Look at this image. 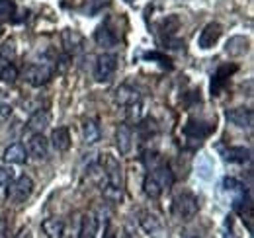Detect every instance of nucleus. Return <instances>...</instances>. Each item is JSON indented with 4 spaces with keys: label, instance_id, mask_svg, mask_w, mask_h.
Listing matches in <instances>:
<instances>
[{
    "label": "nucleus",
    "instance_id": "1",
    "mask_svg": "<svg viewBox=\"0 0 254 238\" xmlns=\"http://www.w3.org/2000/svg\"><path fill=\"white\" fill-rule=\"evenodd\" d=\"M98 162L102 164V170H104V176H106V181L100 189L104 191V195L108 199L122 201V197H124V172H122L120 160L112 154H102Z\"/></svg>",
    "mask_w": 254,
    "mask_h": 238
},
{
    "label": "nucleus",
    "instance_id": "2",
    "mask_svg": "<svg viewBox=\"0 0 254 238\" xmlns=\"http://www.w3.org/2000/svg\"><path fill=\"white\" fill-rule=\"evenodd\" d=\"M174 185V172L170 170V166L159 164L155 168L149 170V174L145 176L143 181V191L147 197L151 199H159L164 191H168Z\"/></svg>",
    "mask_w": 254,
    "mask_h": 238
},
{
    "label": "nucleus",
    "instance_id": "3",
    "mask_svg": "<svg viewBox=\"0 0 254 238\" xmlns=\"http://www.w3.org/2000/svg\"><path fill=\"white\" fill-rule=\"evenodd\" d=\"M55 68H57L55 60L49 59L47 55H43L39 60H33V62H30V64L24 68V78H26L28 84L39 88V86H45V84L53 78Z\"/></svg>",
    "mask_w": 254,
    "mask_h": 238
},
{
    "label": "nucleus",
    "instance_id": "4",
    "mask_svg": "<svg viewBox=\"0 0 254 238\" xmlns=\"http://www.w3.org/2000/svg\"><path fill=\"white\" fill-rule=\"evenodd\" d=\"M197 211H199V201L191 191H180V193L174 195V199H172V215L178 221L188 223L197 215Z\"/></svg>",
    "mask_w": 254,
    "mask_h": 238
},
{
    "label": "nucleus",
    "instance_id": "5",
    "mask_svg": "<svg viewBox=\"0 0 254 238\" xmlns=\"http://www.w3.org/2000/svg\"><path fill=\"white\" fill-rule=\"evenodd\" d=\"M8 185H10V187H8V199H10L12 203H26V201L32 197L33 187H35L33 179L30 178L28 174L18 176L14 181H10Z\"/></svg>",
    "mask_w": 254,
    "mask_h": 238
},
{
    "label": "nucleus",
    "instance_id": "6",
    "mask_svg": "<svg viewBox=\"0 0 254 238\" xmlns=\"http://www.w3.org/2000/svg\"><path fill=\"white\" fill-rule=\"evenodd\" d=\"M118 70V57L112 53H104L96 59L94 78L98 82H110Z\"/></svg>",
    "mask_w": 254,
    "mask_h": 238
},
{
    "label": "nucleus",
    "instance_id": "7",
    "mask_svg": "<svg viewBox=\"0 0 254 238\" xmlns=\"http://www.w3.org/2000/svg\"><path fill=\"white\" fill-rule=\"evenodd\" d=\"M215 131V123L211 121H203V119H188V123L184 125V135L190 139V141H197L201 143V139L209 137L211 133Z\"/></svg>",
    "mask_w": 254,
    "mask_h": 238
},
{
    "label": "nucleus",
    "instance_id": "8",
    "mask_svg": "<svg viewBox=\"0 0 254 238\" xmlns=\"http://www.w3.org/2000/svg\"><path fill=\"white\" fill-rule=\"evenodd\" d=\"M221 35H223L221 24H217V22L207 24V26L201 30L199 37H197V45H199V49H211V47L221 39Z\"/></svg>",
    "mask_w": 254,
    "mask_h": 238
},
{
    "label": "nucleus",
    "instance_id": "9",
    "mask_svg": "<svg viewBox=\"0 0 254 238\" xmlns=\"http://www.w3.org/2000/svg\"><path fill=\"white\" fill-rule=\"evenodd\" d=\"M139 223H141L143 231L151 238H160L164 235V225L159 219V215H155V213H149V211L141 213V221Z\"/></svg>",
    "mask_w": 254,
    "mask_h": 238
},
{
    "label": "nucleus",
    "instance_id": "10",
    "mask_svg": "<svg viewBox=\"0 0 254 238\" xmlns=\"http://www.w3.org/2000/svg\"><path fill=\"white\" fill-rule=\"evenodd\" d=\"M28 154L35 160H45L49 154V141L43 137V133H33L28 141Z\"/></svg>",
    "mask_w": 254,
    "mask_h": 238
},
{
    "label": "nucleus",
    "instance_id": "11",
    "mask_svg": "<svg viewBox=\"0 0 254 238\" xmlns=\"http://www.w3.org/2000/svg\"><path fill=\"white\" fill-rule=\"evenodd\" d=\"M227 119L241 129H251L254 116L251 108H233V110H227Z\"/></svg>",
    "mask_w": 254,
    "mask_h": 238
},
{
    "label": "nucleus",
    "instance_id": "12",
    "mask_svg": "<svg viewBox=\"0 0 254 238\" xmlns=\"http://www.w3.org/2000/svg\"><path fill=\"white\" fill-rule=\"evenodd\" d=\"M116 145H118V149L124 156L129 154L131 149H133V131H131V127L127 123H122L116 129Z\"/></svg>",
    "mask_w": 254,
    "mask_h": 238
},
{
    "label": "nucleus",
    "instance_id": "13",
    "mask_svg": "<svg viewBox=\"0 0 254 238\" xmlns=\"http://www.w3.org/2000/svg\"><path fill=\"white\" fill-rule=\"evenodd\" d=\"M61 41H63L64 51H66L68 55H76V53L82 49L84 37L76 30H64L63 33H61Z\"/></svg>",
    "mask_w": 254,
    "mask_h": 238
},
{
    "label": "nucleus",
    "instance_id": "14",
    "mask_svg": "<svg viewBox=\"0 0 254 238\" xmlns=\"http://www.w3.org/2000/svg\"><path fill=\"white\" fill-rule=\"evenodd\" d=\"M233 72H237V64H221V66L217 68V72H215L213 78H211V94H213V96H219V92L223 90V86L227 84V78H229Z\"/></svg>",
    "mask_w": 254,
    "mask_h": 238
},
{
    "label": "nucleus",
    "instance_id": "15",
    "mask_svg": "<svg viewBox=\"0 0 254 238\" xmlns=\"http://www.w3.org/2000/svg\"><path fill=\"white\" fill-rule=\"evenodd\" d=\"M49 125H51V112L49 110H37L35 114H32V118L28 119L26 127L32 133H43Z\"/></svg>",
    "mask_w": 254,
    "mask_h": 238
},
{
    "label": "nucleus",
    "instance_id": "16",
    "mask_svg": "<svg viewBox=\"0 0 254 238\" xmlns=\"http://www.w3.org/2000/svg\"><path fill=\"white\" fill-rule=\"evenodd\" d=\"M49 141H51L53 149L57 150V152H66V150L70 149V143H72L68 127H57V129H53Z\"/></svg>",
    "mask_w": 254,
    "mask_h": 238
},
{
    "label": "nucleus",
    "instance_id": "17",
    "mask_svg": "<svg viewBox=\"0 0 254 238\" xmlns=\"http://www.w3.org/2000/svg\"><path fill=\"white\" fill-rule=\"evenodd\" d=\"M4 162L6 164H24L26 160H28V150L24 145H20V143H14V145H10L8 149L4 150Z\"/></svg>",
    "mask_w": 254,
    "mask_h": 238
},
{
    "label": "nucleus",
    "instance_id": "18",
    "mask_svg": "<svg viewBox=\"0 0 254 238\" xmlns=\"http://www.w3.org/2000/svg\"><path fill=\"white\" fill-rule=\"evenodd\" d=\"M94 39H96V43H98V45H102V47H116V45H118V41H120V37L116 35V31L110 28V24L100 26V28L96 30Z\"/></svg>",
    "mask_w": 254,
    "mask_h": 238
},
{
    "label": "nucleus",
    "instance_id": "19",
    "mask_svg": "<svg viewBox=\"0 0 254 238\" xmlns=\"http://www.w3.org/2000/svg\"><path fill=\"white\" fill-rule=\"evenodd\" d=\"M41 231L45 233L47 238H63V235H64L63 219H57V217L45 219V221L41 223Z\"/></svg>",
    "mask_w": 254,
    "mask_h": 238
},
{
    "label": "nucleus",
    "instance_id": "20",
    "mask_svg": "<svg viewBox=\"0 0 254 238\" xmlns=\"http://www.w3.org/2000/svg\"><path fill=\"white\" fill-rule=\"evenodd\" d=\"M100 137H102V131H100L98 119H86L82 123V139H84V143L86 145H94V143L100 141Z\"/></svg>",
    "mask_w": 254,
    "mask_h": 238
},
{
    "label": "nucleus",
    "instance_id": "21",
    "mask_svg": "<svg viewBox=\"0 0 254 238\" xmlns=\"http://www.w3.org/2000/svg\"><path fill=\"white\" fill-rule=\"evenodd\" d=\"M114 98H116V104H120V106H129V104L141 100L139 98V92L133 88V86H129V84H122L120 88L116 90Z\"/></svg>",
    "mask_w": 254,
    "mask_h": 238
},
{
    "label": "nucleus",
    "instance_id": "22",
    "mask_svg": "<svg viewBox=\"0 0 254 238\" xmlns=\"http://www.w3.org/2000/svg\"><path fill=\"white\" fill-rule=\"evenodd\" d=\"M249 45H251V41H249L247 37L237 35V37H231V39L227 41L225 51H227L229 55H233V57H241V55H245V53L249 51Z\"/></svg>",
    "mask_w": 254,
    "mask_h": 238
},
{
    "label": "nucleus",
    "instance_id": "23",
    "mask_svg": "<svg viewBox=\"0 0 254 238\" xmlns=\"http://www.w3.org/2000/svg\"><path fill=\"white\" fill-rule=\"evenodd\" d=\"M96 235H98V219L94 217V213H86L80 223L78 238H96Z\"/></svg>",
    "mask_w": 254,
    "mask_h": 238
},
{
    "label": "nucleus",
    "instance_id": "24",
    "mask_svg": "<svg viewBox=\"0 0 254 238\" xmlns=\"http://www.w3.org/2000/svg\"><path fill=\"white\" fill-rule=\"evenodd\" d=\"M251 156H253L251 149H245V147H231V149L225 150V160L235 162V164L251 162Z\"/></svg>",
    "mask_w": 254,
    "mask_h": 238
},
{
    "label": "nucleus",
    "instance_id": "25",
    "mask_svg": "<svg viewBox=\"0 0 254 238\" xmlns=\"http://www.w3.org/2000/svg\"><path fill=\"white\" fill-rule=\"evenodd\" d=\"M16 14H18V6L14 0H0V24L14 22Z\"/></svg>",
    "mask_w": 254,
    "mask_h": 238
},
{
    "label": "nucleus",
    "instance_id": "26",
    "mask_svg": "<svg viewBox=\"0 0 254 238\" xmlns=\"http://www.w3.org/2000/svg\"><path fill=\"white\" fill-rule=\"evenodd\" d=\"M16 57H18L16 41H14V39H6V41H2V45H0V59L6 60V62H14Z\"/></svg>",
    "mask_w": 254,
    "mask_h": 238
},
{
    "label": "nucleus",
    "instance_id": "27",
    "mask_svg": "<svg viewBox=\"0 0 254 238\" xmlns=\"http://www.w3.org/2000/svg\"><path fill=\"white\" fill-rule=\"evenodd\" d=\"M0 80L14 84L18 80V68L14 66V62H0Z\"/></svg>",
    "mask_w": 254,
    "mask_h": 238
},
{
    "label": "nucleus",
    "instance_id": "28",
    "mask_svg": "<svg viewBox=\"0 0 254 238\" xmlns=\"http://www.w3.org/2000/svg\"><path fill=\"white\" fill-rule=\"evenodd\" d=\"M160 31L162 33H166V39L170 37V35H174L176 31H178V28H180V22H178V18L176 16H168L166 20H162L160 22Z\"/></svg>",
    "mask_w": 254,
    "mask_h": 238
},
{
    "label": "nucleus",
    "instance_id": "29",
    "mask_svg": "<svg viewBox=\"0 0 254 238\" xmlns=\"http://www.w3.org/2000/svg\"><path fill=\"white\" fill-rule=\"evenodd\" d=\"M126 108H127V119H129V121L139 123L141 118H143V104H141V100H137V102L129 104V106H126Z\"/></svg>",
    "mask_w": 254,
    "mask_h": 238
},
{
    "label": "nucleus",
    "instance_id": "30",
    "mask_svg": "<svg viewBox=\"0 0 254 238\" xmlns=\"http://www.w3.org/2000/svg\"><path fill=\"white\" fill-rule=\"evenodd\" d=\"M14 179V170L12 166H0V187H6Z\"/></svg>",
    "mask_w": 254,
    "mask_h": 238
},
{
    "label": "nucleus",
    "instance_id": "31",
    "mask_svg": "<svg viewBox=\"0 0 254 238\" xmlns=\"http://www.w3.org/2000/svg\"><path fill=\"white\" fill-rule=\"evenodd\" d=\"M110 0H90V6H88V14H98L104 6H108Z\"/></svg>",
    "mask_w": 254,
    "mask_h": 238
},
{
    "label": "nucleus",
    "instance_id": "32",
    "mask_svg": "<svg viewBox=\"0 0 254 238\" xmlns=\"http://www.w3.org/2000/svg\"><path fill=\"white\" fill-rule=\"evenodd\" d=\"M12 116V106L4 100V102H0V121H6V119Z\"/></svg>",
    "mask_w": 254,
    "mask_h": 238
},
{
    "label": "nucleus",
    "instance_id": "33",
    "mask_svg": "<svg viewBox=\"0 0 254 238\" xmlns=\"http://www.w3.org/2000/svg\"><path fill=\"white\" fill-rule=\"evenodd\" d=\"M223 185H225V189H231V191H235V189H243V187H245L243 183H239L235 178H225Z\"/></svg>",
    "mask_w": 254,
    "mask_h": 238
},
{
    "label": "nucleus",
    "instance_id": "34",
    "mask_svg": "<svg viewBox=\"0 0 254 238\" xmlns=\"http://www.w3.org/2000/svg\"><path fill=\"white\" fill-rule=\"evenodd\" d=\"M102 238H120L118 237V229L114 227V223H106V229H104V237Z\"/></svg>",
    "mask_w": 254,
    "mask_h": 238
},
{
    "label": "nucleus",
    "instance_id": "35",
    "mask_svg": "<svg viewBox=\"0 0 254 238\" xmlns=\"http://www.w3.org/2000/svg\"><path fill=\"white\" fill-rule=\"evenodd\" d=\"M145 59H157V60H160V64H162V66H168V68H170V60L166 59L164 55H159V53H147V55H145Z\"/></svg>",
    "mask_w": 254,
    "mask_h": 238
},
{
    "label": "nucleus",
    "instance_id": "36",
    "mask_svg": "<svg viewBox=\"0 0 254 238\" xmlns=\"http://www.w3.org/2000/svg\"><path fill=\"white\" fill-rule=\"evenodd\" d=\"M14 238H33V237H32V231H30V229H22Z\"/></svg>",
    "mask_w": 254,
    "mask_h": 238
},
{
    "label": "nucleus",
    "instance_id": "37",
    "mask_svg": "<svg viewBox=\"0 0 254 238\" xmlns=\"http://www.w3.org/2000/svg\"><path fill=\"white\" fill-rule=\"evenodd\" d=\"M4 100H6V94H4L2 90H0V102H4Z\"/></svg>",
    "mask_w": 254,
    "mask_h": 238
},
{
    "label": "nucleus",
    "instance_id": "38",
    "mask_svg": "<svg viewBox=\"0 0 254 238\" xmlns=\"http://www.w3.org/2000/svg\"><path fill=\"white\" fill-rule=\"evenodd\" d=\"M126 2H129V4H133V2H135V0H126Z\"/></svg>",
    "mask_w": 254,
    "mask_h": 238
},
{
    "label": "nucleus",
    "instance_id": "39",
    "mask_svg": "<svg viewBox=\"0 0 254 238\" xmlns=\"http://www.w3.org/2000/svg\"><path fill=\"white\" fill-rule=\"evenodd\" d=\"M186 238H199V237H186Z\"/></svg>",
    "mask_w": 254,
    "mask_h": 238
}]
</instances>
